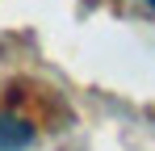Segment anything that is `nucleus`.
<instances>
[{"mask_svg":"<svg viewBox=\"0 0 155 151\" xmlns=\"http://www.w3.org/2000/svg\"><path fill=\"white\" fill-rule=\"evenodd\" d=\"M34 143V130L17 118H0V151H25Z\"/></svg>","mask_w":155,"mask_h":151,"instance_id":"f257e3e1","label":"nucleus"},{"mask_svg":"<svg viewBox=\"0 0 155 151\" xmlns=\"http://www.w3.org/2000/svg\"><path fill=\"white\" fill-rule=\"evenodd\" d=\"M147 4H151V8H155V0H147Z\"/></svg>","mask_w":155,"mask_h":151,"instance_id":"f03ea898","label":"nucleus"}]
</instances>
